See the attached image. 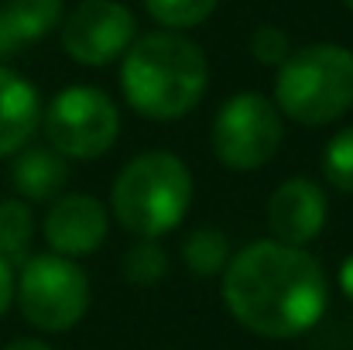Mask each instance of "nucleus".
<instances>
[{
  "label": "nucleus",
  "mask_w": 353,
  "mask_h": 350,
  "mask_svg": "<svg viewBox=\"0 0 353 350\" xmlns=\"http://www.w3.org/2000/svg\"><path fill=\"white\" fill-rule=\"evenodd\" d=\"M14 299L34 330L65 333L90 309V278L76 257H62L55 251L34 254L21 264Z\"/></svg>",
  "instance_id": "nucleus-5"
},
{
  "label": "nucleus",
  "mask_w": 353,
  "mask_h": 350,
  "mask_svg": "<svg viewBox=\"0 0 353 350\" xmlns=\"http://www.w3.org/2000/svg\"><path fill=\"white\" fill-rule=\"evenodd\" d=\"M10 182L28 203H52L69 186V158L55 148H21L10 165Z\"/></svg>",
  "instance_id": "nucleus-12"
},
{
  "label": "nucleus",
  "mask_w": 353,
  "mask_h": 350,
  "mask_svg": "<svg viewBox=\"0 0 353 350\" xmlns=\"http://www.w3.org/2000/svg\"><path fill=\"white\" fill-rule=\"evenodd\" d=\"M34 240V213L24 200H0V257L14 268L31 257Z\"/></svg>",
  "instance_id": "nucleus-14"
},
{
  "label": "nucleus",
  "mask_w": 353,
  "mask_h": 350,
  "mask_svg": "<svg viewBox=\"0 0 353 350\" xmlns=\"http://www.w3.org/2000/svg\"><path fill=\"white\" fill-rule=\"evenodd\" d=\"M48 144L62 158L90 162L114 148L120 134L117 104L97 86H65L41 110Z\"/></svg>",
  "instance_id": "nucleus-6"
},
{
  "label": "nucleus",
  "mask_w": 353,
  "mask_h": 350,
  "mask_svg": "<svg viewBox=\"0 0 353 350\" xmlns=\"http://www.w3.org/2000/svg\"><path fill=\"white\" fill-rule=\"evenodd\" d=\"M41 127V97L21 72L0 66V158L28 148Z\"/></svg>",
  "instance_id": "nucleus-11"
},
{
  "label": "nucleus",
  "mask_w": 353,
  "mask_h": 350,
  "mask_svg": "<svg viewBox=\"0 0 353 350\" xmlns=\"http://www.w3.org/2000/svg\"><path fill=\"white\" fill-rule=\"evenodd\" d=\"M292 52V38L285 35V28L278 24H257L250 35V55L257 66H281Z\"/></svg>",
  "instance_id": "nucleus-19"
},
{
  "label": "nucleus",
  "mask_w": 353,
  "mask_h": 350,
  "mask_svg": "<svg viewBox=\"0 0 353 350\" xmlns=\"http://www.w3.org/2000/svg\"><path fill=\"white\" fill-rule=\"evenodd\" d=\"M223 302L236 323L264 340L309 333L330 302L323 264L274 237L250 240L223 268Z\"/></svg>",
  "instance_id": "nucleus-1"
},
{
  "label": "nucleus",
  "mask_w": 353,
  "mask_h": 350,
  "mask_svg": "<svg viewBox=\"0 0 353 350\" xmlns=\"http://www.w3.org/2000/svg\"><path fill=\"white\" fill-rule=\"evenodd\" d=\"M264 213H268V227L274 233V240L292 244V247H305L326 227L330 203H326V193L319 182L295 175V179H285L271 193Z\"/></svg>",
  "instance_id": "nucleus-10"
},
{
  "label": "nucleus",
  "mask_w": 353,
  "mask_h": 350,
  "mask_svg": "<svg viewBox=\"0 0 353 350\" xmlns=\"http://www.w3.org/2000/svg\"><path fill=\"white\" fill-rule=\"evenodd\" d=\"M144 10L165 28V31H185L210 21V14L220 7V0H141Z\"/></svg>",
  "instance_id": "nucleus-17"
},
{
  "label": "nucleus",
  "mask_w": 353,
  "mask_h": 350,
  "mask_svg": "<svg viewBox=\"0 0 353 350\" xmlns=\"http://www.w3.org/2000/svg\"><path fill=\"white\" fill-rule=\"evenodd\" d=\"M62 48L72 62L100 69L117 62L137 38V17L120 0H83L62 21Z\"/></svg>",
  "instance_id": "nucleus-8"
},
{
  "label": "nucleus",
  "mask_w": 353,
  "mask_h": 350,
  "mask_svg": "<svg viewBox=\"0 0 353 350\" xmlns=\"http://www.w3.org/2000/svg\"><path fill=\"white\" fill-rule=\"evenodd\" d=\"M110 233L107 206L90 193H65L52 200L45 217V240L62 257H86L93 254Z\"/></svg>",
  "instance_id": "nucleus-9"
},
{
  "label": "nucleus",
  "mask_w": 353,
  "mask_h": 350,
  "mask_svg": "<svg viewBox=\"0 0 353 350\" xmlns=\"http://www.w3.org/2000/svg\"><path fill=\"white\" fill-rule=\"evenodd\" d=\"M120 268L130 285H158L168 275V251L151 237H137V244L123 254Z\"/></svg>",
  "instance_id": "nucleus-16"
},
{
  "label": "nucleus",
  "mask_w": 353,
  "mask_h": 350,
  "mask_svg": "<svg viewBox=\"0 0 353 350\" xmlns=\"http://www.w3.org/2000/svg\"><path fill=\"white\" fill-rule=\"evenodd\" d=\"M278 114L302 127H326L353 107V48L312 41L292 48L274 76Z\"/></svg>",
  "instance_id": "nucleus-4"
},
{
  "label": "nucleus",
  "mask_w": 353,
  "mask_h": 350,
  "mask_svg": "<svg viewBox=\"0 0 353 350\" xmlns=\"http://www.w3.org/2000/svg\"><path fill=\"white\" fill-rule=\"evenodd\" d=\"M343 3H347V7H350V10H353V0H343Z\"/></svg>",
  "instance_id": "nucleus-23"
},
{
  "label": "nucleus",
  "mask_w": 353,
  "mask_h": 350,
  "mask_svg": "<svg viewBox=\"0 0 353 350\" xmlns=\"http://www.w3.org/2000/svg\"><path fill=\"white\" fill-rule=\"evenodd\" d=\"M192 172L175 151H141L114 179L110 213L134 237L172 233L192 206Z\"/></svg>",
  "instance_id": "nucleus-3"
},
{
  "label": "nucleus",
  "mask_w": 353,
  "mask_h": 350,
  "mask_svg": "<svg viewBox=\"0 0 353 350\" xmlns=\"http://www.w3.org/2000/svg\"><path fill=\"white\" fill-rule=\"evenodd\" d=\"M62 21V0H3L0 7V48L28 45L55 31Z\"/></svg>",
  "instance_id": "nucleus-13"
},
{
  "label": "nucleus",
  "mask_w": 353,
  "mask_h": 350,
  "mask_svg": "<svg viewBox=\"0 0 353 350\" xmlns=\"http://www.w3.org/2000/svg\"><path fill=\"white\" fill-rule=\"evenodd\" d=\"M281 137H285V120L264 93H236V97H230L216 110L213 130H210L213 155L230 172L264 168L278 155Z\"/></svg>",
  "instance_id": "nucleus-7"
},
{
  "label": "nucleus",
  "mask_w": 353,
  "mask_h": 350,
  "mask_svg": "<svg viewBox=\"0 0 353 350\" xmlns=\"http://www.w3.org/2000/svg\"><path fill=\"white\" fill-rule=\"evenodd\" d=\"M210 90V59L182 31H151L120 55V93L144 120L192 114Z\"/></svg>",
  "instance_id": "nucleus-2"
},
{
  "label": "nucleus",
  "mask_w": 353,
  "mask_h": 350,
  "mask_svg": "<svg viewBox=\"0 0 353 350\" xmlns=\"http://www.w3.org/2000/svg\"><path fill=\"white\" fill-rule=\"evenodd\" d=\"M323 175L336 193L353 196V124L336 130L323 148Z\"/></svg>",
  "instance_id": "nucleus-18"
},
{
  "label": "nucleus",
  "mask_w": 353,
  "mask_h": 350,
  "mask_svg": "<svg viewBox=\"0 0 353 350\" xmlns=\"http://www.w3.org/2000/svg\"><path fill=\"white\" fill-rule=\"evenodd\" d=\"M14 285H17V275H14V264L7 257H0V316L10 309L14 302Z\"/></svg>",
  "instance_id": "nucleus-20"
},
{
  "label": "nucleus",
  "mask_w": 353,
  "mask_h": 350,
  "mask_svg": "<svg viewBox=\"0 0 353 350\" xmlns=\"http://www.w3.org/2000/svg\"><path fill=\"white\" fill-rule=\"evenodd\" d=\"M3 350H52L45 340H34V337H21V340H10Z\"/></svg>",
  "instance_id": "nucleus-22"
},
{
  "label": "nucleus",
  "mask_w": 353,
  "mask_h": 350,
  "mask_svg": "<svg viewBox=\"0 0 353 350\" xmlns=\"http://www.w3.org/2000/svg\"><path fill=\"white\" fill-rule=\"evenodd\" d=\"M340 289H343V295L353 302V254H347L343 264H340Z\"/></svg>",
  "instance_id": "nucleus-21"
},
{
  "label": "nucleus",
  "mask_w": 353,
  "mask_h": 350,
  "mask_svg": "<svg viewBox=\"0 0 353 350\" xmlns=\"http://www.w3.org/2000/svg\"><path fill=\"white\" fill-rule=\"evenodd\" d=\"M182 257H185V264H189V271L196 278L223 275V268L230 261V240H227V233L216 231V227H199V231H192L185 237Z\"/></svg>",
  "instance_id": "nucleus-15"
}]
</instances>
